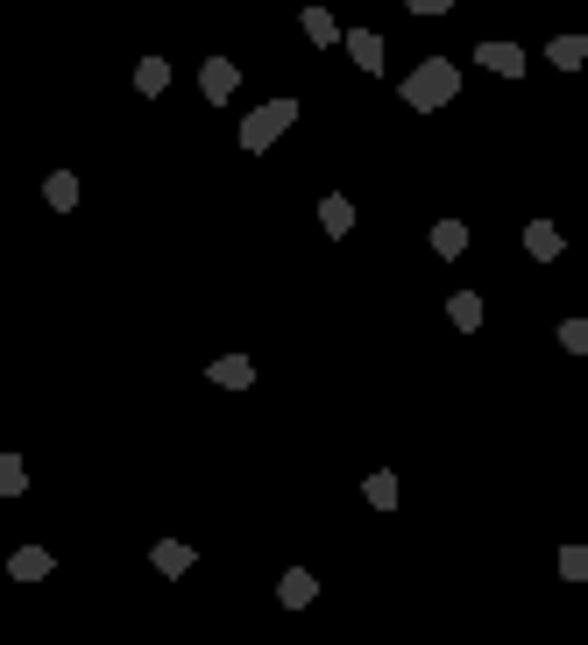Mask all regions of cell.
Segmentation results:
<instances>
[{
  "mask_svg": "<svg viewBox=\"0 0 588 645\" xmlns=\"http://www.w3.org/2000/svg\"><path fill=\"white\" fill-rule=\"evenodd\" d=\"M475 64H482V71H496V78H518V71H525V50H518V43H482V50H475Z\"/></svg>",
  "mask_w": 588,
  "mask_h": 645,
  "instance_id": "cell-5",
  "label": "cell"
},
{
  "mask_svg": "<svg viewBox=\"0 0 588 645\" xmlns=\"http://www.w3.org/2000/svg\"><path fill=\"white\" fill-rule=\"evenodd\" d=\"M447 319H454L461 334H475V327H482V298H475V291H454V298H447Z\"/></svg>",
  "mask_w": 588,
  "mask_h": 645,
  "instance_id": "cell-15",
  "label": "cell"
},
{
  "mask_svg": "<svg viewBox=\"0 0 588 645\" xmlns=\"http://www.w3.org/2000/svg\"><path fill=\"white\" fill-rule=\"evenodd\" d=\"M163 86H171V64H163V57H142V64H135V93H142V100H156Z\"/></svg>",
  "mask_w": 588,
  "mask_h": 645,
  "instance_id": "cell-12",
  "label": "cell"
},
{
  "mask_svg": "<svg viewBox=\"0 0 588 645\" xmlns=\"http://www.w3.org/2000/svg\"><path fill=\"white\" fill-rule=\"evenodd\" d=\"M199 86H206V100H234V86H241L234 57H206V64H199Z\"/></svg>",
  "mask_w": 588,
  "mask_h": 645,
  "instance_id": "cell-4",
  "label": "cell"
},
{
  "mask_svg": "<svg viewBox=\"0 0 588 645\" xmlns=\"http://www.w3.org/2000/svg\"><path fill=\"white\" fill-rule=\"evenodd\" d=\"M319 227H326V234H348V227H355V199H348V192H326V199H319Z\"/></svg>",
  "mask_w": 588,
  "mask_h": 645,
  "instance_id": "cell-8",
  "label": "cell"
},
{
  "mask_svg": "<svg viewBox=\"0 0 588 645\" xmlns=\"http://www.w3.org/2000/svg\"><path fill=\"white\" fill-rule=\"evenodd\" d=\"M560 348H567V355H588V319H567V327H560Z\"/></svg>",
  "mask_w": 588,
  "mask_h": 645,
  "instance_id": "cell-21",
  "label": "cell"
},
{
  "mask_svg": "<svg viewBox=\"0 0 588 645\" xmlns=\"http://www.w3.org/2000/svg\"><path fill=\"white\" fill-rule=\"evenodd\" d=\"M454 93H461V64H454V57H426V64L404 78V107H418V114L447 107Z\"/></svg>",
  "mask_w": 588,
  "mask_h": 645,
  "instance_id": "cell-1",
  "label": "cell"
},
{
  "mask_svg": "<svg viewBox=\"0 0 588 645\" xmlns=\"http://www.w3.org/2000/svg\"><path fill=\"white\" fill-rule=\"evenodd\" d=\"M433 256H447V263L468 256V227H461V220H440V227H433Z\"/></svg>",
  "mask_w": 588,
  "mask_h": 645,
  "instance_id": "cell-14",
  "label": "cell"
},
{
  "mask_svg": "<svg viewBox=\"0 0 588 645\" xmlns=\"http://www.w3.org/2000/svg\"><path fill=\"white\" fill-rule=\"evenodd\" d=\"M149 560H156V575H185V568H192V546H185V539H156Z\"/></svg>",
  "mask_w": 588,
  "mask_h": 645,
  "instance_id": "cell-9",
  "label": "cell"
},
{
  "mask_svg": "<svg viewBox=\"0 0 588 645\" xmlns=\"http://www.w3.org/2000/svg\"><path fill=\"white\" fill-rule=\"evenodd\" d=\"M206 376H213L220 390H248V383H256V362H248V355H220Z\"/></svg>",
  "mask_w": 588,
  "mask_h": 645,
  "instance_id": "cell-7",
  "label": "cell"
},
{
  "mask_svg": "<svg viewBox=\"0 0 588 645\" xmlns=\"http://www.w3.org/2000/svg\"><path fill=\"white\" fill-rule=\"evenodd\" d=\"M525 249H532V263H553V256H560V227H553V220H532V227H525Z\"/></svg>",
  "mask_w": 588,
  "mask_h": 645,
  "instance_id": "cell-11",
  "label": "cell"
},
{
  "mask_svg": "<svg viewBox=\"0 0 588 645\" xmlns=\"http://www.w3.org/2000/svg\"><path fill=\"white\" fill-rule=\"evenodd\" d=\"M362 490H369V504H376V511H397V475H390V468H376Z\"/></svg>",
  "mask_w": 588,
  "mask_h": 645,
  "instance_id": "cell-18",
  "label": "cell"
},
{
  "mask_svg": "<svg viewBox=\"0 0 588 645\" xmlns=\"http://www.w3.org/2000/svg\"><path fill=\"white\" fill-rule=\"evenodd\" d=\"M291 121H298V100H263L256 114L241 121V149H248V156H263V149L291 128Z\"/></svg>",
  "mask_w": 588,
  "mask_h": 645,
  "instance_id": "cell-2",
  "label": "cell"
},
{
  "mask_svg": "<svg viewBox=\"0 0 588 645\" xmlns=\"http://www.w3.org/2000/svg\"><path fill=\"white\" fill-rule=\"evenodd\" d=\"M546 57H553L560 71H581V64H588V36H553V43H546Z\"/></svg>",
  "mask_w": 588,
  "mask_h": 645,
  "instance_id": "cell-13",
  "label": "cell"
},
{
  "mask_svg": "<svg viewBox=\"0 0 588 645\" xmlns=\"http://www.w3.org/2000/svg\"><path fill=\"white\" fill-rule=\"evenodd\" d=\"M29 475H22V454H0V497H22Z\"/></svg>",
  "mask_w": 588,
  "mask_h": 645,
  "instance_id": "cell-19",
  "label": "cell"
},
{
  "mask_svg": "<svg viewBox=\"0 0 588 645\" xmlns=\"http://www.w3.org/2000/svg\"><path fill=\"white\" fill-rule=\"evenodd\" d=\"M312 596H319V582H312V575H305V568H291V575H284V582H277V603H284V610H305V603H312Z\"/></svg>",
  "mask_w": 588,
  "mask_h": 645,
  "instance_id": "cell-10",
  "label": "cell"
},
{
  "mask_svg": "<svg viewBox=\"0 0 588 645\" xmlns=\"http://www.w3.org/2000/svg\"><path fill=\"white\" fill-rule=\"evenodd\" d=\"M348 57H355L362 78H376V71H383V36H376V29H355V36H348Z\"/></svg>",
  "mask_w": 588,
  "mask_h": 645,
  "instance_id": "cell-6",
  "label": "cell"
},
{
  "mask_svg": "<svg viewBox=\"0 0 588 645\" xmlns=\"http://www.w3.org/2000/svg\"><path fill=\"white\" fill-rule=\"evenodd\" d=\"M50 568H57L50 546H15V553H8V575H15V582H50Z\"/></svg>",
  "mask_w": 588,
  "mask_h": 645,
  "instance_id": "cell-3",
  "label": "cell"
},
{
  "mask_svg": "<svg viewBox=\"0 0 588 645\" xmlns=\"http://www.w3.org/2000/svg\"><path fill=\"white\" fill-rule=\"evenodd\" d=\"M560 575H567V582L588 575V546H560Z\"/></svg>",
  "mask_w": 588,
  "mask_h": 645,
  "instance_id": "cell-20",
  "label": "cell"
},
{
  "mask_svg": "<svg viewBox=\"0 0 588 645\" xmlns=\"http://www.w3.org/2000/svg\"><path fill=\"white\" fill-rule=\"evenodd\" d=\"M411 15H454V0H411Z\"/></svg>",
  "mask_w": 588,
  "mask_h": 645,
  "instance_id": "cell-22",
  "label": "cell"
},
{
  "mask_svg": "<svg viewBox=\"0 0 588 645\" xmlns=\"http://www.w3.org/2000/svg\"><path fill=\"white\" fill-rule=\"evenodd\" d=\"M298 22H305V36H312V43H319V50H326V43H341V22H333V15H326V8H305V15H298Z\"/></svg>",
  "mask_w": 588,
  "mask_h": 645,
  "instance_id": "cell-17",
  "label": "cell"
},
{
  "mask_svg": "<svg viewBox=\"0 0 588 645\" xmlns=\"http://www.w3.org/2000/svg\"><path fill=\"white\" fill-rule=\"evenodd\" d=\"M43 199H50L57 213H71V206H78V178H71V171H50V178H43Z\"/></svg>",
  "mask_w": 588,
  "mask_h": 645,
  "instance_id": "cell-16",
  "label": "cell"
}]
</instances>
